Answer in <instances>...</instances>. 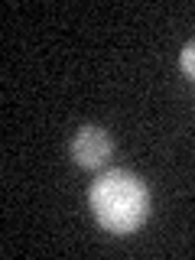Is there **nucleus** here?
Masks as SVG:
<instances>
[{
  "label": "nucleus",
  "instance_id": "1",
  "mask_svg": "<svg viewBox=\"0 0 195 260\" xmlns=\"http://www.w3.org/2000/svg\"><path fill=\"white\" fill-rule=\"evenodd\" d=\"M88 202H91V211L101 221V228H108L114 234L137 231L150 215V189L143 185V179H137L127 169L101 173L91 182Z\"/></svg>",
  "mask_w": 195,
  "mask_h": 260
},
{
  "label": "nucleus",
  "instance_id": "2",
  "mask_svg": "<svg viewBox=\"0 0 195 260\" xmlns=\"http://www.w3.org/2000/svg\"><path fill=\"white\" fill-rule=\"evenodd\" d=\"M114 153V143L108 137V130L101 127H81L72 140V159L85 169H101L104 162L111 159Z\"/></svg>",
  "mask_w": 195,
  "mask_h": 260
},
{
  "label": "nucleus",
  "instance_id": "3",
  "mask_svg": "<svg viewBox=\"0 0 195 260\" xmlns=\"http://www.w3.org/2000/svg\"><path fill=\"white\" fill-rule=\"evenodd\" d=\"M179 65H182V72L189 78H195V39H192V43H185L182 55H179Z\"/></svg>",
  "mask_w": 195,
  "mask_h": 260
}]
</instances>
